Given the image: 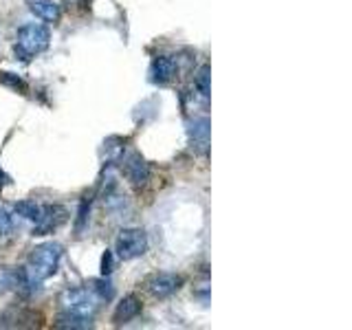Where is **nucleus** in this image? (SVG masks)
Returning a JSON list of instances; mask_svg holds the SVG:
<instances>
[{"label": "nucleus", "mask_w": 352, "mask_h": 330, "mask_svg": "<svg viewBox=\"0 0 352 330\" xmlns=\"http://www.w3.org/2000/svg\"><path fill=\"white\" fill-rule=\"evenodd\" d=\"M14 231V216H11L5 207H0V238L9 236Z\"/></svg>", "instance_id": "f3484780"}, {"label": "nucleus", "mask_w": 352, "mask_h": 330, "mask_svg": "<svg viewBox=\"0 0 352 330\" xmlns=\"http://www.w3.org/2000/svg\"><path fill=\"white\" fill-rule=\"evenodd\" d=\"M31 14L42 22H58L60 20V5L53 0H29Z\"/></svg>", "instance_id": "f8f14e48"}, {"label": "nucleus", "mask_w": 352, "mask_h": 330, "mask_svg": "<svg viewBox=\"0 0 352 330\" xmlns=\"http://www.w3.org/2000/svg\"><path fill=\"white\" fill-rule=\"evenodd\" d=\"M121 139L117 137H110L106 143H104V157L106 161H119L121 159V154H124V146H121Z\"/></svg>", "instance_id": "2eb2a0df"}, {"label": "nucleus", "mask_w": 352, "mask_h": 330, "mask_svg": "<svg viewBox=\"0 0 352 330\" xmlns=\"http://www.w3.org/2000/svg\"><path fill=\"white\" fill-rule=\"evenodd\" d=\"M124 174H126V179L130 181L132 187L141 190V187L146 185L150 179V165L146 163V159H143L141 154L135 152L124 161Z\"/></svg>", "instance_id": "6e6552de"}, {"label": "nucleus", "mask_w": 352, "mask_h": 330, "mask_svg": "<svg viewBox=\"0 0 352 330\" xmlns=\"http://www.w3.org/2000/svg\"><path fill=\"white\" fill-rule=\"evenodd\" d=\"M0 179H3V172H0ZM0 187H3V181H0Z\"/></svg>", "instance_id": "aec40b11"}, {"label": "nucleus", "mask_w": 352, "mask_h": 330, "mask_svg": "<svg viewBox=\"0 0 352 330\" xmlns=\"http://www.w3.org/2000/svg\"><path fill=\"white\" fill-rule=\"evenodd\" d=\"M110 271H113V253L106 251V253H104V258H102V273L108 275Z\"/></svg>", "instance_id": "6ab92c4d"}, {"label": "nucleus", "mask_w": 352, "mask_h": 330, "mask_svg": "<svg viewBox=\"0 0 352 330\" xmlns=\"http://www.w3.org/2000/svg\"><path fill=\"white\" fill-rule=\"evenodd\" d=\"M64 256V247L60 242H44V245L36 247L31 251L29 262H27V275L33 282V286L38 289V284L49 280L51 275H55L60 267V260Z\"/></svg>", "instance_id": "f257e3e1"}, {"label": "nucleus", "mask_w": 352, "mask_h": 330, "mask_svg": "<svg viewBox=\"0 0 352 330\" xmlns=\"http://www.w3.org/2000/svg\"><path fill=\"white\" fill-rule=\"evenodd\" d=\"M51 44V31L47 25L40 22H29V25L20 27L18 38H16V53L22 60H31L36 55L44 53Z\"/></svg>", "instance_id": "f03ea898"}, {"label": "nucleus", "mask_w": 352, "mask_h": 330, "mask_svg": "<svg viewBox=\"0 0 352 330\" xmlns=\"http://www.w3.org/2000/svg\"><path fill=\"white\" fill-rule=\"evenodd\" d=\"M146 286L152 297H157V300H168V297H172L183 286V278L176 273H154L146 282Z\"/></svg>", "instance_id": "423d86ee"}, {"label": "nucleus", "mask_w": 352, "mask_h": 330, "mask_svg": "<svg viewBox=\"0 0 352 330\" xmlns=\"http://www.w3.org/2000/svg\"><path fill=\"white\" fill-rule=\"evenodd\" d=\"M11 291H22V293H31L36 291V286L29 280V275L25 269H0V295L11 293Z\"/></svg>", "instance_id": "0eeeda50"}, {"label": "nucleus", "mask_w": 352, "mask_h": 330, "mask_svg": "<svg viewBox=\"0 0 352 330\" xmlns=\"http://www.w3.org/2000/svg\"><path fill=\"white\" fill-rule=\"evenodd\" d=\"M196 88L203 97H209V66H203L196 75Z\"/></svg>", "instance_id": "a211bd4d"}, {"label": "nucleus", "mask_w": 352, "mask_h": 330, "mask_svg": "<svg viewBox=\"0 0 352 330\" xmlns=\"http://www.w3.org/2000/svg\"><path fill=\"white\" fill-rule=\"evenodd\" d=\"M102 300L97 297V293L88 286H77V289H66L60 295V306L64 313L80 315V317H93L99 311Z\"/></svg>", "instance_id": "7ed1b4c3"}, {"label": "nucleus", "mask_w": 352, "mask_h": 330, "mask_svg": "<svg viewBox=\"0 0 352 330\" xmlns=\"http://www.w3.org/2000/svg\"><path fill=\"white\" fill-rule=\"evenodd\" d=\"M115 251H117V256L124 262L141 258L143 253L148 251V236H146V231L135 229V227L121 229L117 240H115Z\"/></svg>", "instance_id": "20e7f679"}, {"label": "nucleus", "mask_w": 352, "mask_h": 330, "mask_svg": "<svg viewBox=\"0 0 352 330\" xmlns=\"http://www.w3.org/2000/svg\"><path fill=\"white\" fill-rule=\"evenodd\" d=\"M139 315H141V300L137 295H128L117 304L115 313H113V322L117 326H121V324L132 322V319H137Z\"/></svg>", "instance_id": "9d476101"}, {"label": "nucleus", "mask_w": 352, "mask_h": 330, "mask_svg": "<svg viewBox=\"0 0 352 330\" xmlns=\"http://www.w3.org/2000/svg\"><path fill=\"white\" fill-rule=\"evenodd\" d=\"M176 71H179V66H176L174 58H170V55H159V58H154L150 64V82L159 86L170 84L176 77Z\"/></svg>", "instance_id": "1a4fd4ad"}, {"label": "nucleus", "mask_w": 352, "mask_h": 330, "mask_svg": "<svg viewBox=\"0 0 352 330\" xmlns=\"http://www.w3.org/2000/svg\"><path fill=\"white\" fill-rule=\"evenodd\" d=\"M66 220H69V212L62 205H42L40 216L33 223V236H47L53 234L55 229H60Z\"/></svg>", "instance_id": "39448f33"}, {"label": "nucleus", "mask_w": 352, "mask_h": 330, "mask_svg": "<svg viewBox=\"0 0 352 330\" xmlns=\"http://www.w3.org/2000/svg\"><path fill=\"white\" fill-rule=\"evenodd\" d=\"M187 135H190L192 148H196L201 154H205L209 148V119L207 117L194 119L190 124V128H187Z\"/></svg>", "instance_id": "9b49d317"}, {"label": "nucleus", "mask_w": 352, "mask_h": 330, "mask_svg": "<svg viewBox=\"0 0 352 330\" xmlns=\"http://www.w3.org/2000/svg\"><path fill=\"white\" fill-rule=\"evenodd\" d=\"M40 207L38 203H31V201H22V203H16L14 205V212L18 216H22L25 220H31V223H36L38 216H40Z\"/></svg>", "instance_id": "ddd939ff"}, {"label": "nucleus", "mask_w": 352, "mask_h": 330, "mask_svg": "<svg viewBox=\"0 0 352 330\" xmlns=\"http://www.w3.org/2000/svg\"><path fill=\"white\" fill-rule=\"evenodd\" d=\"M91 289L97 293V297L102 302H108V300H113V295H115V289H113V284H110L108 280H95Z\"/></svg>", "instance_id": "dca6fc26"}, {"label": "nucleus", "mask_w": 352, "mask_h": 330, "mask_svg": "<svg viewBox=\"0 0 352 330\" xmlns=\"http://www.w3.org/2000/svg\"><path fill=\"white\" fill-rule=\"evenodd\" d=\"M58 328H91V317H80V315H71V313H64L60 317V322L55 324Z\"/></svg>", "instance_id": "4468645a"}]
</instances>
